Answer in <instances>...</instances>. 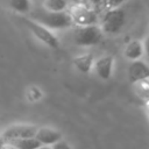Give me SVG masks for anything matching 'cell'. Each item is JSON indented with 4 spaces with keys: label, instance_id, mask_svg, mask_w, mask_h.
Wrapping results in <instances>:
<instances>
[{
    "label": "cell",
    "instance_id": "obj_17",
    "mask_svg": "<svg viewBox=\"0 0 149 149\" xmlns=\"http://www.w3.org/2000/svg\"><path fill=\"white\" fill-rule=\"evenodd\" d=\"M126 0H105V9H113L121 7Z\"/></svg>",
    "mask_w": 149,
    "mask_h": 149
},
{
    "label": "cell",
    "instance_id": "obj_11",
    "mask_svg": "<svg viewBox=\"0 0 149 149\" xmlns=\"http://www.w3.org/2000/svg\"><path fill=\"white\" fill-rule=\"evenodd\" d=\"M93 63H94V58H93V55L91 54H83L73 58V65L76 66V69L79 72L85 74L92 70Z\"/></svg>",
    "mask_w": 149,
    "mask_h": 149
},
{
    "label": "cell",
    "instance_id": "obj_22",
    "mask_svg": "<svg viewBox=\"0 0 149 149\" xmlns=\"http://www.w3.org/2000/svg\"><path fill=\"white\" fill-rule=\"evenodd\" d=\"M37 149H51L50 147H48V146H41L40 148H37Z\"/></svg>",
    "mask_w": 149,
    "mask_h": 149
},
{
    "label": "cell",
    "instance_id": "obj_9",
    "mask_svg": "<svg viewBox=\"0 0 149 149\" xmlns=\"http://www.w3.org/2000/svg\"><path fill=\"white\" fill-rule=\"evenodd\" d=\"M41 146H52L54 143L62 140V133L51 127H37L36 134L34 136Z\"/></svg>",
    "mask_w": 149,
    "mask_h": 149
},
{
    "label": "cell",
    "instance_id": "obj_20",
    "mask_svg": "<svg viewBox=\"0 0 149 149\" xmlns=\"http://www.w3.org/2000/svg\"><path fill=\"white\" fill-rule=\"evenodd\" d=\"M2 149H16V148L13 144H10L9 142H6V144L2 147Z\"/></svg>",
    "mask_w": 149,
    "mask_h": 149
},
{
    "label": "cell",
    "instance_id": "obj_19",
    "mask_svg": "<svg viewBox=\"0 0 149 149\" xmlns=\"http://www.w3.org/2000/svg\"><path fill=\"white\" fill-rule=\"evenodd\" d=\"M143 44V50H144V55H147L149 57V34L144 37V40L142 41Z\"/></svg>",
    "mask_w": 149,
    "mask_h": 149
},
{
    "label": "cell",
    "instance_id": "obj_2",
    "mask_svg": "<svg viewBox=\"0 0 149 149\" xmlns=\"http://www.w3.org/2000/svg\"><path fill=\"white\" fill-rule=\"evenodd\" d=\"M126 22V13L122 7L113 8V9H105L101 20H100V28L104 34H116L119 33Z\"/></svg>",
    "mask_w": 149,
    "mask_h": 149
},
{
    "label": "cell",
    "instance_id": "obj_13",
    "mask_svg": "<svg viewBox=\"0 0 149 149\" xmlns=\"http://www.w3.org/2000/svg\"><path fill=\"white\" fill-rule=\"evenodd\" d=\"M9 143L13 144L16 149H37L41 147V144L38 143V141L35 137L14 140V141H9Z\"/></svg>",
    "mask_w": 149,
    "mask_h": 149
},
{
    "label": "cell",
    "instance_id": "obj_10",
    "mask_svg": "<svg viewBox=\"0 0 149 149\" xmlns=\"http://www.w3.org/2000/svg\"><path fill=\"white\" fill-rule=\"evenodd\" d=\"M123 52H125V57H126L127 59H129L130 62L141 59L142 56L144 55L142 41H140V40H132V41L126 45Z\"/></svg>",
    "mask_w": 149,
    "mask_h": 149
},
{
    "label": "cell",
    "instance_id": "obj_21",
    "mask_svg": "<svg viewBox=\"0 0 149 149\" xmlns=\"http://www.w3.org/2000/svg\"><path fill=\"white\" fill-rule=\"evenodd\" d=\"M5 144H6V141L0 136V149H2V147H3Z\"/></svg>",
    "mask_w": 149,
    "mask_h": 149
},
{
    "label": "cell",
    "instance_id": "obj_16",
    "mask_svg": "<svg viewBox=\"0 0 149 149\" xmlns=\"http://www.w3.org/2000/svg\"><path fill=\"white\" fill-rule=\"evenodd\" d=\"M86 5H88L97 13H99L102 9H105V0H87Z\"/></svg>",
    "mask_w": 149,
    "mask_h": 149
},
{
    "label": "cell",
    "instance_id": "obj_1",
    "mask_svg": "<svg viewBox=\"0 0 149 149\" xmlns=\"http://www.w3.org/2000/svg\"><path fill=\"white\" fill-rule=\"evenodd\" d=\"M29 19L36 23L45 27L49 30L66 29L73 26L71 16L68 10L65 12H50L43 7L31 9L29 12Z\"/></svg>",
    "mask_w": 149,
    "mask_h": 149
},
{
    "label": "cell",
    "instance_id": "obj_3",
    "mask_svg": "<svg viewBox=\"0 0 149 149\" xmlns=\"http://www.w3.org/2000/svg\"><path fill=\"white\" fill-rule=\"evenodd\" d=\"M104 36L99 24L76 27L73 31V42L79 47H92L98 44Z\"/></svg>",
    "mask_w": 149,
    "mask_h": 149
},
{
    "label": "cell",
    "instance_id": "obj_25",
    "mask_svg": "<svg viewBox=\"0 0 149 149\" xmlns=\"http://www.w3.org/2000/svg\"><path fill=\"white\" fill-rule=\"evenodd\" d=\"M33 1H37V0H31V2H33Z\"/></svg>",
    "mask_w": 149,
    "mask_h": 149
},
{
    "label": "cell",
    "instance_id": "obj_6",
    "mask_svg": "<svg viewBox=\"0 0 149 149\" xmlns=\"http://www.w3.org/2000/svg\"><path fill=\"white\" fill-rule=\"evenodd\" d=\"M22 21L27 26V28L33 33V35L37 40H40L42 43H44L45 45H48L50 48H57L58 47V38L52 34L51 30L36 23L35 21L30 20L29 17H23Z\"/></svg>",
    "mask_w": 149,
    "mask_h": 149
},
{
    "label": "cell",
    "instance_id": "obj_8",
    "mask_svg": "<svg viewBox=\"0 0 149 149\" xmlns=\"http://www.w3.org/2000/svg\"><path fill=\"white\" fill-rule=\"evenodd\" d=\"M95 72V74L102 79V80H107L111 78V76L113 74V69H114V57L111 55H105L101 56L97 59H94L93 63V68H92Z\"/></svg>",
    "mask_w": 149,
    "mask_h": 149
},
{
    "label": "cell",
    "instance_id": "obj_14",
    "mask_svg": "<svg viewBox=\"0 0 149 149\" xmlns=\"http://www.w3.org/2000/svg\"><path fill=\"white\" fill-rule=\"evenodd\" d=\"M42 7L50 12H65L68 9V0H44Z\"/></svg>",
    "mask_w": 149,
    "mask_h": 149
},
{
    "label": "cell",
    "instance_id": "obj_4",
    "mask_svg": "<svg viewBox=\"0 0 149 149\" xmlns=\"http://www.w3.org/2000/svg\"><path fill=\"white\" fill-rule=\"evenodd\" d=\"M69 14L71 16L72 23L76 24L77 27L98 24V21H99L98 13L86 3L73 5L69 10Z\"/></svg>",
    "mask_w": 149,
    "mask_h": 149
},
{
    "label": "cell",
    "instance_id": "obj_18",
    "mask_svg": "<svg viewBox=\"0 0 149 149\" xmlns=\"http://www.w3.org/2000/svg\"><path fill=\"white\" fill-rule=\"evenodd\" d=\"M50 148H51V149H72V148L70 147V144H69L66 141H64L63 139L59 140L58 142L54 143L52 146H50Z\"/></svg>",
    "mask_w": 149,
    "mask_h": 149
},
{
    "label": "cell",
    "instance_id": "obj_24",
    "mask_svg": "<svg viewBox=\"0 0 149 149\" xmlns=\"http://www.w3.org/2000/svg\"><path fill=\"white\" fill-rule=\"evenodd\" d=\"M147 105H148V113H149V102H147Z\"/></svg>",
    "mask_w": 149,
    "mask_h": 149
},
{
    "label": "cell",
    "instance_id": "obj_12",
    "mask_svg": "<svg viewBox=\"0 0 149 149\" xmlns=\"http://www.w3.org/2000/svg\"><path fill=\"white\" fill-rule=\"evenodd\" d=\"M9 8L20 14H27L31 10V0H6Z\"/></svg>",
    "mask_w": 149,
    "mask_h": 149
},
{
    "label": "cell",
    "instance_id": "obj_5",
    "mask_svg": "<svg viewBox=\"0 0 149 149\" xmlns=\"http://www.w3.org/2000/svg\"><path fill=\"white\" fill-rule=\"evenodd\" d=\"M37 130V126L35 125H28V123H17L7 127L3 132H1V137L6 141H14V140H21V139H29L34 137Z\"/></svg>",
    "mask_w": 149,
    "mask_h": 149
},
{
    "label": "cell",
    "instance_id": "obj_26",
    "mask_svg": "<svg viewBox=\"0 0 149 149\" xmlns=\"http://www.w3.org/2000/svg\"><path fill=\"white\" fill-rule=\"evenodd\" d=\"M0 135H1V130H0Z\"/></svg>",
    "mask_w": 149,
    "mask_h": 149
},
{
    "label": "cell",
    "instance_id": "obj_23",
    "mask_svg": "<svg viewBox=\"0 0 149 149\" xmlns=\"http://www.w3.org/2000/svg\"><path fill=\"white\" fill-rule=\"evenodd\" d=\"M76 1H77V3H86L87 0H76Z\"/></svg>",
    "mask_w": 149,
    "mask_h": 149
},
{
    "label": "cell",
    "instance_id": "obj_7",
    "mask_svg": "<svg viewBox=\"0 0 149 149\" xmlns=\"http://www.w3.org/2000/svg\"><path fill=\"white\" fill-rule=\"evenodd\" d=\"M127 74L130 84L140 83L147 78H149V64H147L142 59L133 61L129 63L127 69Z\"/></svg>",
    "mask_w": 149,
    "mask_h": 149
},
{
    "label": "cell",
    "instance_id": "obj_15",
    "mask_svg": "<svg viewBox=\"0 0 149 149\" xmlns=\"http://www.w3.org/2000/svg\"><path fill=\"white\" fill-rule=\"evenodd\" d=\"M134 87H135L136 94L143 100H146L147 102H149V78L134 84Z\"/></svg>",
    "mask_w": 149,
    "mask_h": 149
}]
</instances>
